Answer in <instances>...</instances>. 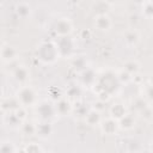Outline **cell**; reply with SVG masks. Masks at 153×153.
<instances>
[{
  "instance_id": "obj_1",
  "label": "cell",
  "mask_w": 153,
  "mask_h": 153,
  "mask_svg": "<svg viewBox=\"0 0 153 153\" xmlns=\"http://www.w3.org/2000/svg\"><path fill=\"white\" fill-rule=\"evenodd\" d=\"M36 54H37V59L44 63H53L59 57L56 44L55 42H51V41H44L39 43V45L37 47Z\"/></svg>"
},
{
  "instance_id": "obj_2",
  "label": "cell",
  "mask_w": 153,
  "mask_h": 153,
  "mask_svg": "<svg viewBox=\"0 0 153 153\" xmlns=\"http://www.w3.org/2000/svg\"><path fill=\"white\" fill-rule=\"evenodd\" d=\"M118 84L120 81L117 79V75H115L112 72H106L98 79L97 86H98V90H103L109 94H111L117 90Z\"/></svg>"
},
{
  "instance_id": "obj_3",
  "label": "cell",
  "mask_w": 153,
  "mask_h": 153,
  "mask_svg": "<svg viewBox=\"0 0 153 153\" xmlns=\"http://www.w3.org/2000/svg\"><path fill=\"white\" fill-rule=\"evenodd\" d=\"M55 44L59 53V57H68L74 51V41L69 35L60 36L55 42Z\"/></svg>"
},
{
  "instance_id": "obj_4",
  "label": "cell",
  "mask_w": 153,
  "mask_h": 153,
  "mask_svg": "<svg viewBox=\"0 0 153 153\" xmlns=\"http://www.w3.org/2000/svg\"><path fill=\"white\" fill-rule=\"evenodd\" d=\"M17 99L22 106H30L36 102V92L30 86H23L17 93Z\"/></svg>"
},
{
  "instance_id": "obj_5",
  "label": "cell",
  "mask_w": 153,
  "mask_h": 153,
  "mask_svg": "<svg viewBox=\"0 0 153 153\" xmlns=\"http://www.w3.org/2000/svg\"><path fill=\"white\" fill-rule=\"evenodd\" d=\"M55 106L51 104V102L44 100L38 104L37 106V115L42 121H49L55 116Z\"/></svg>"
},
{
  "instance_id": "obj_6",
  "label": "cell",
  "mask_w": 153,
  "mask_h": 153,
  "mask_svg": "<svg viewBox=\"0 0 153 153\" xmlns=\"http://www.w3.org/2000/svg\"><path fill=\"white\" fill-rule=\"evenodd\" d=\"M54 31L56 35L60 36H68L72 32V23L69 22L68 18H60L54 26Z\"/></svg>"
},
{
  "instance_id": "obj_7",
  "label": "cell",
  "mask_w": 153,
  "mask_h": 153,
  "mask_svg": "<svg viewBox=\"0 0 153 153\" xmlns=\"http://www.w3.org/2000/svg\"><path fill=\"white\" fill-rule=\"evenodd\" d=\"M100 129L105 134V135H114L116 131H117V128H118V122L117 120L110 117V118H106L104 120L103 122L100 121Z\"/></svg>"
},
{
  "instance_id": "obj_8",
  "label": "cell",
  "mask_w": 153,
  "mask_h": 153,
  "mask_svg": "<svg viewBox=\"0 0 153 153\" xmlns=\"http://www.w3.org/2000/svg\"><path fill=\"white\" fill-rule=\"evenodd\" d=\"M94 27L100 30V31H106L111 27V19L108 14L100 13L97 14L94 18Z\"/></svg>"
},
{
  "instance_id": "obj_9",
  "label": "cell",
  "mask_w": 153,
  "mask_h": 153,
  "mask_svg": "<svg viewBox=\"0 0 153 153\" xmlns=\"http://www.w3.org/2000/svg\"><path fill=\"white\" fill-rule=\"evenodd\" d=\"M54 106H55V112L59 114L60 116L68 115L73 109V106L71 105V102L67 99H63V98H60L59 100H56V104Z\"/></svg>"
},
{
  "instance_id": "obj_10",
  "label": "cell",
  "mask_w": 153,
  "mask_h": 153,
  "mask_svg": "<svg viewBox=\"0 0 153 153\" xmlns=\"http://www.w3.org/2000/svg\"><path fill=\"white\" fill-rule=\"evenodd\" d=\"M53 133V127L48 121H43L38 124H36V134L41 137H48Z\"/></svg>"
},
{
  "instance_id": "obj_11",
  "label": "cell",
  "mask_w": 153,
  "mask_h": 153,
  "mask_svg": "<svg viewBox=\"0 0 153 153\" xmlns=\"http://www.w3.org/2000/svg\"><path fill=\"white\" fill-rule=\"evenodd\" d=\"M97 81L96 78V73L91 69V68H85L81 72V82L86 86H92L94 82Z\"/></svg>"
},
{
  "instance_id": "obj_12",
  "label": "cell",
  "mask_w": 153,
  "mask_h": 153,
  "mask_svg": "<svg viewBox=\"0 0 153 153\" xmlns=\"http://www.w3.org/2000/svg\"><path fill=\"white\" fill-rule=\"evenodd\" d=\"M0 56H1V59L4 61H12L17 56V50L12 45L6 44V45L1 47V49H0Z\"/></svg>"
},
{
  "instance_id": "obj_13",
  "label": "cell",
  "mask_w": 153,
  "mask_h": 153,
  "mask_svg": "<svg viewBox=\"0 0 153 153\" xmlns=\"http://www.w3.org/2000/svg\"><path fill=\"white\" fill-rule=\"evenodd\" d=\"M85 121H86V123L88 126H97V124H99L100 121H102L99 111L98 110H94V109L88 110L86 112V115H85Z\"/></svg>"
},
{
  "instance_id": "obj_14",
  "label": "cell",
  "mask_w": 153,
  "mask_h": 153,
  "mask_svg": "<svg viewBox=\"0 0 153 153\" xmlns=\"http://www.w3.org/2000/svg\"><path fill=\"white\" fill-rule=\"evenodd\" d=\"M13 78L18 82H25L29 79V71L24 66H18L13 71Z\"/></svg>"
},
{
  "instance_id": "obj_15",
  "label": "cell",
  "mask_w": 153,
  "mask_h": 153,
  "mask_svg": "<svg viewBox=\"0 0 153 153\" xmlns=\"http://www.w3.org/2000/svg\"><path fill=\"white\" fill-rule=\"evenodd\" d=\"M5 123L8 126V127H11V128H18V127H20V124H22V120L16 115V112L14 111H7V114H6V116H5Z\"/></svg>"
},
{
  "instance_id": "obj_16",
  "label": "cell",
  "mask_w": 153,
  "mask_h": 153,
  "mask_svg": "<svg viewBox=\"0 0 153 153\" xmlns=\"http://www.w3.org/2000/svg\"><path fill=\"white\" fill-rule=\"evenodd\" d=\"M16 13L19 18H27L31 14V7L26 2H19L16 6Z\"/></svg>"
},
{
  "instance_id": "obj_17",
  "label": "cell",
  "mask_w": 153,
  "mask_h": 153,
  "mask_svg": "<svg viewBox=\"0 0 153 153\" xmlns=\"http://www.w3.org/2000/svg\"><path fill=\"white\" fill-rule=\"evenodd\" d=\"M127 112H126V108L121 104V103H116V104H114L111 108H110V115H111V117L112 118H115V120H120L122 116H124Z\"/></svg>"
},
{
  "instance_id": "obj_18",
  "label": "cell",
  "mask_w": 153,
  "mask_h": 153,
  "mask_svg": "<svg viewBox=\"0 0 153 153\" xmlns=\"http://www.w3.org/2000/svg\"><path fill=\"white\" fill-rule=\"evenodd\" d=\"M117 122H118V127L122 128V129H130L135 124V120L133 118L131 115H128V114L122 116Z\"/></svg>"
},
{
  "instance_id": "obj_19",
  "label": "cell",
  "mask_w": 153,
  "mask_h": 153,
  "mask_svg": "<svg viewBox=\"0 0 153 153\" xmlns=\"http://www.w3.org/2000/svg\"><path fill=\"white\" fill-rule=\"evenodd\" d=\"M19 106H20V104L17 98H7L1 103V108L5 111H14Z\"/></svg>"
},
{
  "instance_id": "obj_20",
  "label": "cell",
  "mask_w": 153,
  "mask_h": 153,
  "mask_svg": "<svg viewBox=\"0 0 153 153\" xmlns=\"http://www.w3.org/2000/svg\"><path fill=\"white\" fill-rule=\"evenodd\" d=\"M72 67L78 71V72H82L85 68H87V62H86V59L84 56H78L73 60L72 62Z\"/></svg>"
},
{
  "instance_id": "obj_21",
  "label": "cell",
  "mask_w": 153,
  "mask_h": 153,
  "mask_svg": "<svg viewBox=\"0 0 153 153\" xmlns=\"http://www.w3.org/2000/svg\"><path fill=\"white\" fill-rule=\"evenodd\" d=\"M139 38H140L139 33H137L136 31H134V30L127 31V32L124 33V41H126V43L129 44V45L136 44V43L139 42Z\"/></svg>"
},
{
  "instance_id": "obj_22",
  "label": "cell",
  "mask_w": 153,
  "mask_h": 153,
  "mask_svg": "<svg viewBox=\"0 0 153 153\" xmlns=\"http://www.w3.org/2000/svg\"><path fill=\"white\" fill-rule=\"evenodd\" d=\"M20 128H22L23 134L26 136H31V135L36 134V124H33L31 122H24V123L22 122Z\"/></svg>"
},
{
  "instance_id": "obj_23",
  "label": "cell",
  "mask_w": 153,
  "mask_h": 153,
  "mask_svg": "<svg viewBox=\"0 0 153 153\" xmlns=\"http://www.w3.org/2000/svg\"><path fill=\"white\" fill-rule=\"evenodd\" d=\"M17 147L11 141H2L0 142V153H12L16 152Z\"/></svg>"
},
{
  "instance_id": "obj_24",
  "label": "cell",
  "mask_w": 153,
  "mask_h": 153,
  "mask_svg": "<svg viewBox=\"0 0 153 153\" xmlns=\"http://www.w3.org/2000/svg\"><path fill=\"white\" fill-rule=\"evenodd\" d=\"M123 71H126V72H128L130 75H133V74L137 73V71H139V65H137L135 61H128V62L124 63Z\"/></svg>"
},
{
  "instance_id": "obj_25",
  "label": "cell",
  "mask_w": 153,
  "mask_h": 153,
  "mask_svg": "<svg viewBox=\"0 0 153 153\" xmlns=\"http://www.w3.org/2000/svg\"><path fill=\"white\" fill-rule=\"evenodd\" d=\"M67 96L69 98H74V99L79 98L81 96V88L79 86H76V85H72V86H69L67 88Z\"/></svg>"
},
{
  "instance_id": "obj_26",
  "label": "cell",
  "mask_w": 153,
  "mask_h": 153,
  "mask_svg": "<svg viewBox=\"0 0 153 153\" xmlns=\"http://www.w3.org/2000/svg\"><path fill=\"white\" fill-rule=\"evenodd\" d=\"M23 151L24 152H29V153H38V152H43L44 149L37 142H30L23 148Z\"/></svg>"
},
{
  "instance_id": "obj_27",
  "label": "cell",
  "mask_w": 153,
  "mask_h": 153,
  "mask_svg": "<svg viewBox=\"0 0 153 153\" xmlns=\"http://www.w3.org/2000/svg\"><path fill=\"white\" fill-rule=\"evenodd\" d=\"M143 5V16L146 17V18H152V16H153V6H152V2L149 1V0H147L146 2H143L142 4Z\"/></svg>"
},
{
  "instance_id": "obj_28",
  "label": "cell",
  "mask_w": 153,
  "mask_h": 153,
  "mask_svg": "<svg viewBox=\"0 0 153 153\" xmlns=\"http://www.w3.org/2000/svg\"><path fill=\"white\" fill-rule=\"evenodd\" d=\"M117 79H118V81H120V82H128V81L131 79V75H130L128 72L122 71V72L117 75Z\"/></svg>"
},
{
  "instance_id": "obj_29",
  "label": "cell",
  "mask_w": 153,
  "mask_h": 153,
  "mask_svg": "<svg viewBox=\"0 0 153 153\" xmlns=\"http://www.w3.org/2000/svg\"><path fill=\"white\" fill-rule=\"evenodd\" d=\"M135 108H136L137 110L142 111L143 109H146V108H147V103H146V100H145L143 98H140V99H137V100L135 102Z\"/></svg>"
},
{
  "instance_id": "obj_30",
  "label": "cell",
  "mask_w": 153,
  "mask_h": 153,
  "mask_svg": "<svg viewBox=\"0 0 153 153\" xmlns=\"http://www.w3.org/2000/svg\"><path fill=\"white\" fill-rule=\"evenodd\" d=\"M75 111H76V114H78V115H80V116H85V115H86V112H87L86 106H84V105H82V104H80V103L75 106Z\"/></svg>"
},
{
  "instance_id": "obj_31",
  "label": "cell",
  "mask_w": 153,
  "mask_h": 153,
  "mask_svg": "<svg viewBox=\"0 0 153 153\" xmlns=\"http://www.w3.org/2000/svg\"><path fill=\"white\" fill-rule=\"evenodd\" d=\"M90 35H91V33H90L87 30H82V31H81V38H88Z\"/></svg>"
},
{
  "instance_id": "obj_32",
  "label": "cell",
  "mask_w": 153,
  "mask_h": 153,
  "mask_svg": "<svg viewBox=\"0 0 153 153\" xmlns=\"http://www.w3.org/2000/svg\"><path fill=\"white\" fill-rule=\"evenodd\" d=\"M133 2H135V4H140V5H142L143 2H146L147 0H131Z\"/></svg>"
},
{
  "instance_id": "obj_33",
  "label": "cell",
  "mask_w": 153,
  "mask_h": 153,
  "mask_svg": "<svg viewBox=\"0 0 153 153\" xmlns=\"http://www.w3.org/2000/svg\"><path fill=\"white\" fill-rule=\"evenodd\" d=\"M105 2H108V4H115V2H117L118 0H104Z\"/></svg>"
},
{
  "instance_id": "obj_34",
  "label": "cell",
  "mask_w": 153,
  "mask_h": 153,
  "mask_svg": "<svg viewBox=\"0 0 153 153\" xmlns=\"http://www.w3.org/2000/svg\"><path fill=\"white\" fill-rule=\"evenodd\" d=\"M4 1H5V0H0V5H1V4L4 2Z\"/></svg>"
},
{
  "instance_id": "obj_35",
  "label": "cell",
  "mask_w": 153,
  "mask_h": 153,
  "mask_svg": "<svg viewBox=\"0 0 153 153\" xmlns=\"http://www.w3.org/2000/svg\"><path fill=\"white\" fill-rule=\"evenodd\" d=\"M1 92H2V91H1V88H0V96H1Z\"/></svg>"
}]
</instances>
